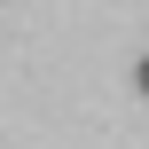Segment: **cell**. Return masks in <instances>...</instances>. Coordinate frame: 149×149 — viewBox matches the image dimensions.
Masks as SVG:
<instances>
[{"instance_id":"obj_1","label":"cell","mask_w":149,"mask_h":149,"mask_svg":"<svg viewBox=\"0 0 149 149\" xmlns=\"http://www.w3.org/2000/svg\"><path fill=\"white\" fill-rule=\"evenodd\" d=\"M134 86H141V94H149V55H141V63H134Z\"/></svg>"}]
</instances>
